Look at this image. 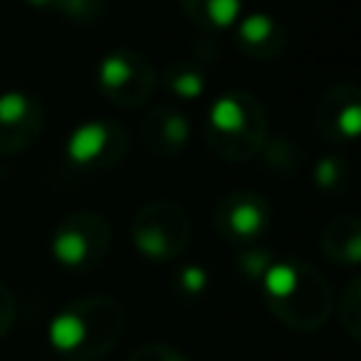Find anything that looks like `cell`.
Masks as SVG:
<instances>
[{
    "mask_svg": "<svg viewBox=\"0 0 361 361\" xmlns=\"http://www.w3.org/2000/svg\"><path fill=\"white\" fill-rule=\"evenodd\" d=\"M127 316L113 296H79L48 322V344L65 361H99L124 336Z\"/></svg>",
    "mask_w": 361,
    "mask_h": 361,
    "instance_id": "6da1fadb",
    "label": "cell"
},
{
    "mask_svg": "<svg viewBox=\"0 0 361 361\" xmlns=\"http://www.w3.org/2000/svg\"><path fill=\"white\" fill-rule=\"evenodd\" d=\"M268 310L290 330H322L333 313V290L327 279L299 257L274 259L259 282Z\"/></svg>",
    "mask_w": 361,
    "mask_h": 361,
    "instance_id": "7a4b0ae2",
    "label": "cell"
},
{
    "mask_svg": "<svg viewBox=\"0 0 361 361\" xmlns=\"http://www.w3.org/2000/svg\"><path fill=\"white\" fill-rule=\"evenodd\" d=\"M203 141L223 161H248L268 141V118L251 90L231 87L217 93L203 116Z\"/></svg>",
    "mask_w": 361,
    "mask_h": 361,
    "instance_id": "3957f363",
    "label": "cell"
},
{
    "mask_svg": "<svg viewBox=\"0 0 361 361\" xmlns=\"http://www.w3.org/2000/svg\"><path fill=\"white\" fill-rule=\"evenodd\" d=\"M130 240L141 257L166 262L186 251L192 240V220L175 200H149L133 214Z\"/></svg>",
    "mask_w": 361,
    "mask_h": 361,
    "instance_id": "277c9868",
    "label": "cell"
},
{
    "mask_svg": "<svg viewBox=\"0 0 361 361\" xmlns=\"http://www.w3.org/2000/svg\"><path fill=\"white\" fill-rule=\"evenodd\" d=\"M110 223L99 212H73L51 234V257L65 271H93L110 251Z\"/></svg>",
    "mask_w": 361,
    "mask_h": 361,
    "instance_id": "5b68a950",
    "label": "cell"
},
{
    "mask_svg": "<svg viewBox=\"0 0 361 361\" xmlns=\"http://www.w3.org/2000/svg\"><path fill=\"white\" fill-rule=\"evenodd\" d=\"M158 82L155 65L138 48H113L96 65V87L116 107H138L144 104Z\"/></svg>",
    "mask_w": 361,
    "mask_h": 361,
    "instance_id": "8992f818",
    "label": "cell"
},
{
    "mask_svg": "<svg viewBox=\"0 0 361 361\" xmlns=\"http://www.w3.org/2000/svg\"><path fill=\"white\" fill-rule=\"evenodd\" d=\"M130 147V135L116 118H90L76 124L62 147V155L76 169H107L116 166Z\"/></svg>",
    "mask_w": 361,
    "mask_h": 361,
    "instance_id": "52a82bcc",
    "label": "cell"
},
{
    "mask_svg": "<svg viewBox=\"0 0 361 361\" xmlns=\"http://www.w3.org/2000/svg\"><path fill=\"white\" fill-rule=\"evenodd\" d=\"M271 226V203L254 189H234L214 206V228L223 240L254 243Z\"/></svg>",
    "mask_w": 361,
    "mask_h": 361,
    "instance_id": "ba28073f",
    "label": "cell"
},
{
    "mask_svg": "<svg viewBox=\"0 0 361 361\" xmlns=\"http://www.w3.org/2000/svg\"><path fill=\"white\" fill-rule=\"evenodd\" d=\"M313 127L324 141H355L361 130V93L355 82L330 85L316 107H313Z\"/></svg>",
    "mask_w": 361,
    "mask_h": 361,
    "instance_id": "9c48e42d",
    "label": "cell"
},
{
    "mask_svg": "<svg viewBox=\"0 0 361 361\" xmlns=\"http://www.w3.org/2000/svg\"><path fill=\"white\" fill-rule=\"evenodd\" d=\"M45 127V107L25 90L0 93V155L25 152Z\"/></svg>",
    "mask_w": 361,
    "mask_h": 361,
    "instance_id": "30bf717a",
    "label": "cell"
},
{
    "mask_svg": "<svg viewBox=\"0 0 361 361\" xmlns=\"http://www.w3.org/2000/svg\"><path fill=\"white\" fill-rule=\"evenodd\" d=\"M189 138L192 124L172 104H158L141 118V144L155 158H175L178 152H183Z\"/></svg>",
    "mask_w": 361,
    "mask_h": 361,
    "instance_id": "8fae6325",
    "label": "cell"
},
{
    "mask_svg": "<svg viewBox=\"0 0 361 361\" xmlns=\"http://www.w3.org/2000/svg\"><path fill=\"white\" fill-rule=\"evenodd\" d=\"M234 45L251 59H274L288 45V28L268 11H243L234 23Z\"/></svg>",
    "mask_w": 361,
    "mask_h": 361,
    "instance_id": "7c38bea8",
    "label": "cell"
},
{
    "mask_svg": "<svg viewBox=\"0 0 361 361\" xmlns=\"http://www.w3.org/2000/svg\"><path fill=\"white\" fill-rule=\"evenodd\" d=\"M319 245H322V254L330 262L355 268L361 262V220L355 214H338V217H333L322 228Z\"/></svg>",
    "mask_w": 361,
    "mask_h": 361,
    "instance_id": "4fadbf2b",
    "label": "cell"
},
{
    "mask_svg": "<svg viewBox=\"0 0 361 361\" xmlns=\"http://www.w3.org/2000/svg\"><path fill=\"white\" fill-rule=\"evenodd\" d=\"M161 82H164L166 93H172L175 99L192 102V99H200V96L206 93L209 76H206V68H203L200 62H192V59H172V62L164 68Z\"/></svg>",
    "mask_w": 361,
    "mask_h": 361,
    "instance_id": "5bb4252c",
    "label": "cell"
},
{
    "mask_svg": "<svg viewBox=\"0 0 361 361\" xmlns=\"http://www.w3.org/2000/svg\"><path fill=\"white\" fill-rule=\"evenodd\" d=\"M183 14L203 28H234L243 17V0H178Z\"/></svg>",
    "mask_w": 361,
    "mask_h": 361,
    "instance_id": "9a60e30c",
    "label": "cell"
},
{
    "mask_svg": "<svg viewBox=\"0 0 361 361\" xmlns=\"http://www.w3.org/2000/svg\"><path fill=\"white\" fill-rule=\"evenodd\" d=\"M338 322L350 341H361V279L350 276L338 293Z\"/></svg>",
    "mask_w": 361,
    "mask_h": 361,
    "instance_id": "2e32d148",
    "label": "cell"
},
{
    "mask_svg": "<svg viewBox=\"0 0 361 361\" xmlns=\"http://www.w3.org/2000/svg\"><path fill=\"white\" fill-rule=\"evenodd\" d=\"M313 183L324 192H344L350 183V166L344 161V155H322L313 164Z\"/></svg>",
    "mask_w": 361,
    "mask_h": 361,
    "instance_id": "e0dca14e",
    "label": "cell"
},
{
    "mask_svg": "<svg viewBox=\"0 0 361 361\" xmlns=\"http://www.w3.org/2000/svg\"><path fill=\"white\" fill-rule=\"evenodd\" d=\"M274 259H276L274 251L259 248V245H245V248L234 257V268H237L240 279H245V282H251V285H259L262 276H265V271L274 265Z\"/></svg>",
    "mask_w": 361,
    "mask_h": 361,
    "instance_id": "ac0fdd59",
    "label": "cell"
},
{
    "mask_svg": "<svg viewBox=\"0 0 361 361\" xmlns=\"http://www.w3.org/2000/svg\"><path fill=\"white\" fill-rule=\"evenodd\" d=\"M172 290H175L180 299H186V302L200 299V296L209 290V271H206L203 265H195V262L180 265V268L172 274Z\"/></svg>",
    "mask_w": 361,
    "mask_h": 361,
    "instance_id": "d6986e66",
    "label": "cell"
},
{
    "mask_svg": "<svg viewBox=\"0 0 361 361\" xmlns=\"http://www.w3.org/2000/svg\"><path fill=\"white\" fill-rule=\"evenodd\" d=\"M51 8L73 23H93L104 11V0H51Z\"/></svg>",
    "mask_w": 361,
    "mask_h": 361,
    "instance_id": "ffe728a7",
    "label": "cell"
},
{
    "mask_svg": "<svg viewBox=\"0 0 361 361\" xmlns=\"http://www.w3.org/2000/svg\"><path fill=\"white\" fill-rule=\"evenodd\" d=\"M127 361H189V358H186L180 350H175L172 344L155 341V344H144V347H138L135 353H130Z\"/></svg>",
    "mask_w": 361,
    "mask_h": 361,
    "instance_id": "44dd1931",
    "label": "cell"
},
{
    "mask_svg": "<svg viewBox=\"0 0 361 361\" xmlns=\"http://www.w3.org/2000/svg\"><path fill=\"white\" fill-rule=\"evenodd\" d=\"M14 316H17V302H14V293L6 282H0V338L11 330L14 324Z\"/></svg>",
    "mask_w": 361,
    "mask_h": 361,
    "instance_id": "7402d4cb",
    "label": "cell"
},
{
    "mask_svg": "<svg viewBox=\"0 0 361 361\" xmlns=\"http://www.w3.org/2000/svg\"><path fill=\"white\" fill-rule=\"evenodd\" d=\"M25 3L34 8H51V0H25Z\"/></svg>",
    "mask_w": 361,
    "mask_h": 361,
    "instance_id": "603a6c76",
    "label": "cell"
}]
</instances>
